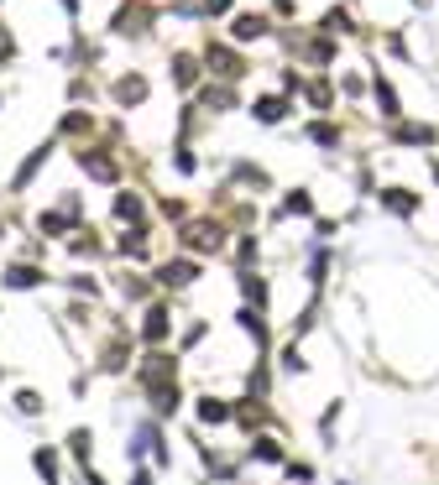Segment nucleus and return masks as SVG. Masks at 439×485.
Returning <instances> with one entry per match:
<instances>
[{
  "mask_svg": "<svg viewBox=\"0 0 439 485\" xmlns=\"http://www.w3.org/2000/svg\"><path fill=\"white\" fill-rule=\"evenodd\" d=\"M387 204H392L397 214H408V209H418V198H408V193H387Z\"/></svg>",
  "mask_w": 439,
  "mask_h": 485,
  "instance_id": "1",
  "label": "nucleus"
}]
</instances>
